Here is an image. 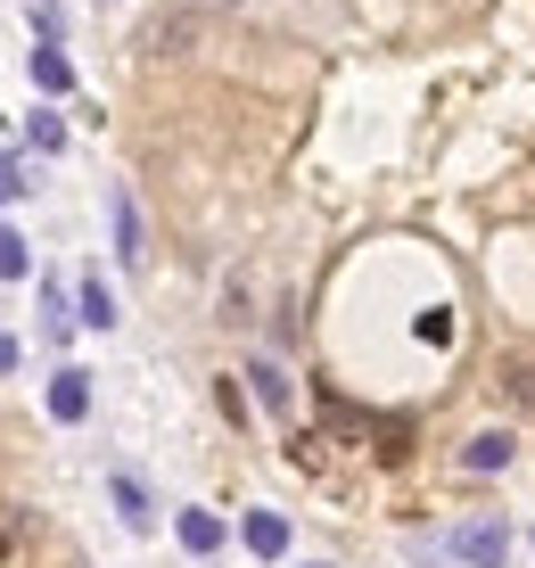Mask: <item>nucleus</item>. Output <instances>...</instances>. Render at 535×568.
Masks as SVG:
<instances>
[{
    "label": "nucleus",
    "instance_id": "nucleus-17",
    "mask_svg": "<svg viewBox=\"0 0 535 568\" xmlns=\"http://www.w3.org/2000/svg\"><path fill=\"white\" fill-rule=\"evenodd\" d=\"M26 17H33V33H58L67 17H58V0H26Z\"/></svg>",
    "mask_w": 535,
    "mask_h": 568
},
{
    "label": "nucleus",
    "instance_id": "nucleus-20",
    "mask_svg": "<svg viewBox=\"0 0 535 568\" xmlns=\"http://www.w3.org/2000/svg\"><path fill=\"white\" fill-rule=\"evenodd\" d=\"M9 363H17V346H9V338H0V371H9Z\"/></svg>",
    "mask_w": 535,
    "mask_h": 568
},
{
    "label": "nucleus",
    "instance_id": "nucleus-12",
    "mask_svg": "<svg viewBox=\"0 0 535 568\" xmlns=\"http://www.w3.org/2000/svg\"><path fill=\"white\" fill-rule=\"evenodd\" d=\"M214 404H223V420H231V428L248 420V387H240V379H214Z\"/></svg>",
    "mask_w": 535,
    "mask_h": 568
},
{
    "label": "nucleus",
    "instance_id": "nucleus-6",
    "mask_svg": "<svg viewBox=\"0 0 535 568\" xmlns=\"http://www.w3.org/2000/svg\"><path fill=\"white\" fill-rule=\"evenodd\" d=\"M83 322L91 329H115V288L99 281V272H83Z\"/></svg>",
    "mask_w": 535,
    "mask_h": 568
},
{
    "label": "nucleus",
    "instance_id": "nucleus-14",
    "mask_svg": "<svg viewBox=\"0 0 535 568\" xmlns=\"http://www.w3.org/2000/svg\"><path fill=\"white\" fill-rule=\"evenodd\" d=\"M33 149L58 156V149H67V124H58V115H33Z\"/></svg>",
    "mask_w": 535,
    "mask_h": 568
},
{
    "label": "nucleus",
    "instance_id": "nucleus-8",
    "mask_svg": "<svg viewBox=\"0 0 535 568\" xmlns=\"http://www.w3.org/2000/svg\"><path fill=\"white\" fill-rule=\"evenodd\" d=\"M108 486H115V511H124V527H149V495H141V486H132L124 469H115Z\"/></svg>",
    "mask_w": 535,
    "mask_h": 568
},
{
    "label": "nucleus",
    "instance_id": "nucleus-18",
    "mask_svg": "<svg viewBox=\"0 0 535 568\" xmlns=\"http://www.w3.org/2000/svg\"><path fill=\"white\" fill-rule=\"evenodd\" d=\"M9 544H17V511L0 503V560H9Z\"/></svg>",
    "mask_w": 535,
    "mask_h": 568
},
{
    "label": "nucleus",
    "instance_id": "nucleus-5",
    "mask_svg": "<svg viewBox=\"0 0 535 568\" xmlns=\"http://www.w3.org/2000/svg\"><path fill=\"white\" fill-rule=\"evenodd\" d=\"M503 462H511V437H503V428H478V437L462 445V469H503Z\"/></svg>",
    "mask_w": 535,
    "mask_h": 568
},
{
    "label": "nucleus",
    "instance_id": "nucleus-19",
    "mask_svg": "<svg viewBox=\"0 0 535 568\" xmlns=\"http://www.w3.org/2000/svg\"><path fill=\"white\" fill-rule=\"evenodd\" d=\"M17 190H33V182H26V173H9V165H0V199H17Z\"/></svg>",
    "mask_w": 535,
    "mask_h": 568
},
{
    "label": "nucleus",
    "instance_id": "nucleus-21",
    "mask_svg": "<svg viewBox=\"0 0 535 568\" xmlns=\"http://www.w3.org/2000/svg\"><path fill=\"white\" fill-rule=\"evenodd\" d=\"M198 9H240V0H198Z\"/></svg>",
    "mask_w": 535,
    "mask_h": 568
},
{
    "label": "nucleus",
    "instance_id": "nucleus-3",
    "mask_svg": "<svg viewBox=\"0 0 535 568\" xmlns=\"http://www.w3.org/2000/svg\"><path fill=\"white\" fill-rule=\"evenodd\" d=\"M91 413V371H58L50 379V420H83Z\"/></svg>",
    "mask_w": 535,
    "mask_h": 568
},
{
    "label": "nucleus",
    "instance_id": "nucleus-4",
    "mask_svg": "<svg viewBox=\"0 0 535 568\" xmlns=\"http://www.w3.org/2000/svg\"><path fill=\"white\" fill-rule=\"evenodd\" d=\"M240 536H248V552H255V560H281V552H289V519H281V511H248Z\"/></svg>",
    "mask_w": 535,
    "mask_h": 568
},
{
    "label": "nucleus",
    "instance_id": "nucleus-11",
    "mask_svg": "<svg viewBox=\"0 0 535 568\" xmlns=\"http://www.w3.org/2000/svg\"><path fill=\"white\" fill-rule=\"evenodd\" d=\"M248 379H255V396H264V404H272V413H289V379H281V371H272V363H255V371H248Z\"/></svg>",
    "mask_w": 535,
    "mask_h": 568
},
{
    "label": "nucleus",
    "instance_id": "nucleus-16",
    "mask_svg": "<svg viewBox=\"0 0 535 568\" xmlns=\"http://www.w3.org/2000/svg\"><path fill=\"white\" fill-rule=\"evenodd\" d=\"M503 379H511V396H519V404H527V413H535V363H511V371H503Z\"/></svg>",
    "mask_w": 535,
    "mask_h": 568
},
{
    "label": "nucleus",
    "instance_id": "nucleus-1",
    "mask_svg": "<svg viewBox=\"0 0 535 568\" xmlns=\"http://www.w3.org/2000/svg\"><path fill=\"white\" fill-rule=\"evenodd\" d=\"M453 560L503 568V560H511V519H503V511H494V519H462V527H453Z\"/></svg>",
    "mask_w": 535,
    "mask_h": 568
},
{
    "label": "nucleus",
    "instance_id": "nucleus-13",
    "mask_svg": "<svg viewBox=\"0 0 535 568\" xmlns=\"http://www.w3.org/2000/svg\"><path fill=\"white\" fill-rule=\"evenodd\" d=\"M412 454V428L404 420H380V462H404Z\"/></svg>",
    "mask_w": 535,
    "mask_h": 568
},
{
    "label": "nucleus",
    "instance_id": "nucleus-10",
    "mask_svg": "<svg viewBox=\"0 0 535 568\" xmlns=\"http://www.w3.org/2000/svg\"><path fill=\"white\" fill-rule=\"evenodd\" d=\"M33 272V256H26V240H17L9 223H0V281H26Z\"/></svg>",
    "mask_w": 535,
    "mask_h": 568
},
{
    "label": "nucleus",
    "instance_id": "nucleus-7",
    "mask_svg": "<svg viewBox=\"0 0 535 568\" xmlns=\"http://www.w3.org/2000/svg\"><path fill=\"white\" fill-rule=\"evenodd\" d=\"M173 527H182V544H190V552H214V544H223V519H214V511H182Z\"/></svg>",
    "mask_w": 535,
    "mask_h": 568
},
{
    "label": "nucleus",
    "instance_id": "nucleus-2",
    "mask_svg": "<svg viewBox=\"0 0 535 568\" xmlns=\"http://www.w3.org/2000/svg\"><path fill=\"white\" fill-rule=\"evenodd\" d=\"M108 214H115V256L141 264L149 247H141V206H132V190H108Z\"/></svg>",
    "mask_w": 535,
    "mask_h": 568
},
{
    "label": "nucleus",
    "instance_id": "nucleus-15",
    "mask_svg": "<svg viewBox=\"0 0 535 568\" xmlns=\"http://www.w3.org/2000/svg\"><path fill=\"white\" fill-rule=\"evenodd\" d=\"M421 338H428V346H445V338H453V313H445V305H428V313H421Z\"/></svg>",
    "mask_w": 535,
    "mask_h": 568
},
{
    "label": "nucleus",
    "instance_id": "nucleus-9",
    "mask_svg": "<svg viewBox=\"0 0 535 568\" xmlns=\"http://www.w3.org/2000/svg\"><path fill=\"white\" fill-rule=\"evenodd\" d=\"M33 83H42V91H74V67L58 50H33Z\"/></svg>",
    "mask_w": 535,
    "mask_h": 568
}]
</instances>
